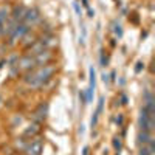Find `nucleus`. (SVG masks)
<instances>
[{"label":"nucleus","instance_id":"1","mask_svg":"<svg viewBox=\"0 0 155 155\" xmlns=\"http://www.w3.org/2000/svg\"><path fill=\"white\" fill-rule=\"evenodd\" d=\"M56 73L54 64H47V65H39L34 70L28 71L23 78V82L31 88H41L44 87Z\"/></svg>","mask_w":155,"mask_h":155},{"label":"nucleus","instance_id":"2","mask_svg":"<svg viewBox=\"0 0 155 155\" xmlns=\"http://www.w3.org/2000/svg\"><path fill=\"white\" fill-rule=\"evenodd\" d=\"M138 127H140V130L152 134L153 129H155V115L147 113L143 107H141V112H140V116H138Z\"/></svg>","mask_w":155,"mask_h":155},{"label":"nucleus","instance_id":"3","mask_svg":"<svg viewBox=\"0 0 155 155\" xmlns=\"http://www.w3.org/2000/svg\"><path fill=\"white\" fill-rule=\"evenodd\" d=\"M30 31V27L25 23H19L17 27L14 28V31H12L9 36H8V47H14L17 42H20V39L25 36Z\"/></svg>","mask_w":155,"mask_h":155},{"label":"nucleus","instance_id":"4","mask_svg":"<svg viewBox=\"0 0 155 155\" xmlns=\"http://www.w3.org/2000/svg\"><path fill=\"white\" fill-rule=\"evenodd\" d=\"M42 150H44V141L42 138L39 137H34L31 140H28L27 143V147H25V155H42Z\"/></svg>","mask_w":155,"mask_h":155},{"label":"nucleus","instance_id":"5","mask_svg":"<svg viewBox=\"0 0 155 155\" xmlns=\"http://www.w3.org/2000/svg\"><path fill=\"white\" fill-rule=\"evenodd\" d=\"M41 22H42L41 11H39L36 6L27 8V12H25V17H23V22H22V23L28 25V27H34V25L41 23Z\"/></svg>","mask_w":155,"mask_h":155},{"label":"nucleus","instance_id":"6","mask_svg":"<svg viewBox=\"0 0 155 155\" xmlns=\"http://www.w3.org/2000/svg\"><path fill=\"white\" fill-rule=\"evenodd\" d=\"M37 65H36V61H34V56H31V54H23V56H20L19 58V61H17V68H19V71H31V70H34Z\"/></svg>","mask_w":155,"mask_h":155},{"label":"nucleus","instance_id":"7","mask_svg":"<svg viewBox=\"0 0 155 155\" xmlns=\"http://www.w3.org/2000/svg\"><path fill=\"white\" fill-rule=\"evenodd\" d=\"M96 90V71L93 68V65L88 67V88L85 92V96H87V104H90L93 99V93Z\"/></svg>","mask_w":155,"mask_h":155},{"label":"nucleus","instance_id":"8","mask_svg":"<svg viewBox=\"0 0 155 155\" xmlns=\"http://www.w3.org/2000/svg\"><path fill=\"white\" fill-rule=\"evenodd\" d=\"M54 59V53L51 50H44L41 53L34 54V61H36V65H47V64H51Z\"/></svg>","mask_w":155,"mask_h":155},{"label":"nucleus","instance_id":"9","mask_svg":"<svg viewBox=\"0 0 155 155\" xmlns=\"http://www.w3.org/2000/svg\"><path fill=\"white\" fill-rule=\"evenodd\" d=\"M47 116H48V102L42 101L34 110V120H36V123H42L47 120Z\"/></svg>","mask_w":155,"mask_h":155},{"label":"nucleus","instance_id":"10","mask_svg":"<svg viewBox=\"0 0 155 155\" xmlns=\"http://www.w3.org/2000/svg\"><path fill=\"white\" fill-rule=\"evenodd\" d=\"M25 12H27V8L23 5H16V6H12V9L9 12V19L14 20L16 23H22L23 17H25Z\"/></svg>","mask_w":155,"mask_h":155},{"label":"nucleus","instance_id":"11","mask_svg":"<svg viewBox=\"0 0 155 155\" xmlns=\"http://www.w3.org/2000/svg\"><path fill=\"white\" fill-rule=\"evenodd\" d=\"M42 127H41V123H31L27 129L23 130V137L25 138H34V137H39V134H41Z\"/></svg>","mask_w":155,"mask_h":155},{"label":"nucleus","instance_id":"12","mask_svg":"<svg viewBox=\"0 0 155 155\" xmlns=\"http://www.w3.org/2000/svg\"><path fill=\"white\" fill-rule=\"evenodd\" d=\"M137 141H138V144L140 146H146V144H155V140L152 137L150 132H143V130H140L138 135H137Z\"/></svg>","mask_w":155,"mask_h":155},{"label":"nucleus","instance_id":"13","mask_svg":"<svg viewBox=\"0 0 155 155\" xmlns=\"http://www.w3.org/2000/svg\"><path fill=\"white\" fill-rule=\"evenodd\" d=\"M36 39H37V37H36V36H34V34L31 33V30H30V31H28L27 34H25V36H23V37L20 39V44H22V45L25 47V50H27V48H28L30 45H33V44L36 42Z\"/></svg>","mask_w":155,"mask_h":155},{"label":"nucleus","instance_id":"14","mask_svg":"<svg viewBox=\"0 0 155 155\" xmlns=\"http://www.w3.org/2000/svg\"><path fill=\"white\" fill-rule=\"evenodd\" d=\"M138 155H155V144H146V146H140Z\"/></svg>","mask_w":155,"mask_h":155},{"label":"nucleus","instance_id":"15","mask_svg":"<svg viewBox=\"0 0 155 155\" xmlns=\"http://www.w3.org/2000/svg\"><path fill=\"white\" fill-rule=\"evenodd\" d=\"M112 144H113L115 152H121V149H123V140H121V137H115L112 140Z\"/></svg>","mask_w":155,"mask_h":155},{"label":"nucleus","instance_id":"16","mask_svg":"<svg viewBox=\"0 0 155 155\" xmlns=\"http://www.w3.org/2000/svg\"><path fill=\"white\" fill-rule=\"evenodd\" d=\"M99 64H101V67H107V64H109V58L106 56L104 51H99Z\"/></svg>","mask_w":155,"mask_h":155},{"label":"nucleus","instance_id":"17","mask_svg":"<svg viewBox=\"0 0 155 155\" xmlns=\"http://www.w3.org/2000/svg\"><path fill=\"white\" fill-rule=\"evenodd\" d=\"M113 33H115L116 37H120V39L123 37V27H121L120 23H116V22L113 23Z\"/></svg>","mask_w":155,"mask_h":155},{"label":"nucleus","instance_id":"18","mask_svg":"<svg viewBox=\"0 0 155 155\" xmlns=\"http://www.w3.org/2000/svg\"><path fill=\"white\" fill-rule=\"evenodd\" d=\"M98 120H99V115L95 112V113L92 115V120H90V127H92V130H93V129L98 126Z\"/></svg>","mask_w":155,"mask_h":155},{"label":"nucleus","instance_id":"19","mask_svg":"<svg viewBox=\"0 0 155 155\" xmlns=\"http://www.w3.org/2000/svg\"><path fill=\"white\" fill-rule=\"evenodd\" d=\"M102 110H104V96H101V98H99V101H98V107H96L95 112H96L98 115H101Z\"/></svg>","mask_w":155,"mask_h":155},{"label":"nucleus","instance_id":"20","mask_svg":"<svg viewBox=\"0 0 155 155\" xmlns=\"http://www.w3.org/2000/svg\"><path fill=\"white\" fill-rule=\"evenodd\" d=\"M78 95H79V101H81L82 104L85 106V104H87V96H85V90H79V93H78Z\"/></svg>","mask_w":155,"mask_h":155},{"label":"nucleus","instance_id":"21","mask_svg":"<svg viewBox=\"0 0 155 155\" xmlns=\"http://www.w3.org/2000/svg\"><path fill=\"white\" fill-rule=\"evenodd\" d=\"M144 68V64L141 62V61H138L137 62V65H135V73H141V70Z\"/></svg>","mask_w":155,"mask_h":155},{"label":"nucleus","instance_id":"22","mask_svg":"<svg viewBox=\"0 0 155 155\" xmlns=\"http://www.w3.org/2000/svg\"><path fill=\"white\" fill-rule=\"evenodd\" d=\"M115 121H116V124H118V126H123L124 124V116L121 113H118V116L115 118Z\"/></svg>","mask_w":155,"mask_h":155},{"label":"nucleus","instance_id":"23","mask_svg":"<svg viewBox=\"0 0 155 155\" xmlns=\"http://www.w3.org/2000/svg\"><path fill=\"white\" fill-rule=\"evenodd\" d=\"M73 8H74V12H76V14H78V16L81 17V8H79V3H78L76 0L73 2Z\"/></svg>","mask_w":155,"mask_h":155},{"label":"nucleus","instance_id":"24","mask_svg":"<svg viewBox=\"0 0 155 155\" xmlns=\"http://www.w3.org/2000/svg\"><path fill=\"white\" fill-rule=\"evenodd\" d=\"M101 78H102V82H104V84H109V82H110V76H109L106 71L102 73V76H101Z\"/></svg>","mask_w":155,"mask_h":155},{"label":"nucleus","instance_id":"25","mask_svg":"<svg viewBox=\"0 0 155 155\" xmlns=\"http://www.w3.org/2000/svg\"><path fill=\"white\" fill-rule=\"evenodd\" d=\"M127 102H129L127 96H126V95H121V102H120V104H123V106H127Z\"/></svg>","mask_w":155,"mask_h":155},{"label":"nucleus","instance_id":"26","mask_svg":"<svg viewBox=\"0 0 155 155\" xmlns=\"http://www.w3.org/2000/svg\"><path fill=\"white\" fill-rule=\"evenodd\" d=\"M87 14H88V17L92 19L93 16H95V9H92V8H87Z\"/></svg>","mask_w":155,"mask_h":155},{"label":"nucleus","instance_id":"27","mask_svg":"<svg viewBox=\"0 0 155 155\" xmlns=\"http://www.w3.org/2000/svg\"><path fill=\"white\" fill-rule=\"evenodd\" d=\"M88 150H90V149H88V146H85V147L82 149V155H88Z\"/></svg>","mask_w":155,"mask_h":155},{"label":"nucleus","instance_id":"28","mask_svg":"<svg viewBox=\"0 0 155 155\" xmlns=\"http://www.w3.org/2000/svg\"><path fill=\"white\" fill-rule=\"evenodd\" d=\"M110 78H112V81H115V79H116V73H115V71H112V74H110Z\"/></svg>","mask_w":155,"mask_h":155},{"label":"nucleus","instance_id":"29","mask_svg":"<svg viewBox=\"0 0 155 155\" xmlns=\"http://www.w3.org/2000/svg\"><path fill=\"white\" fill-rule=\"evenodd\" d=\"M82 5H84L85 8H88V0H82Z\"/></svg>","mask_w":155,"mask_h":155},{"label":"nucleus","instance_id":"30","mask_svg":"<svg viewBox=\"0 0 155 155\" xmlns=\"http://www.w3.org/2000/svg\"><path fill=\"white\" fill-rule=\"evenodd\" d=\"M19 155H25V153H23V152H20V153H19Z\"/></svg>","mask_w":155,"mask_h":155}]
</instances>
